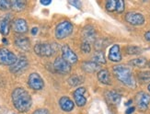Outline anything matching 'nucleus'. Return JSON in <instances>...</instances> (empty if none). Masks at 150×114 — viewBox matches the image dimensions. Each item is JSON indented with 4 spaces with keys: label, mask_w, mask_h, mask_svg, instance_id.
I'll list each match as a JSON object with an SVG mask.
<instances>
[{
    "label": "nucleus",
    "mask_w": 150,
    "mask_h": 114,
    "mask_svg": "<svg viewBox=\"0 0 150 114\" xmlns=\"http://www.w3.org/2000/svg\"><path fill=\"white\" fill-rule=\"evenodd\" d=\"M12 101L19 112L28 111L32 104L30 95L23 88H17L12 92Z\"/></svg>",
    "instance_id": "nucleus-1"
},
{
    "label": "nucleus",
    "mask_w": 150,
    "mask_h": 114,
    "mask_svg": "<svg viewBox=\"0 0 150 114\" xmlns=\"http://www.w3.org/2000/svg\"><path fill=\"white\" fill-rule=\"evenodd\" d=\"M112 72L115 77L121 83H122L123 85L128 86L130 89L135 88V80L133 75V71L129 66L125 64L115 65L112 68Z\"/></svg>",
    "instance_id": "nucleus-2"
},
{
    "label": "nucleus",
    "mask_w": 150,
    "mask_h": 114,
    "mask_svg": "<svg viewBox=\"0 0 150 114\" xmlns=\"http://www.w3.org/2000/svg\"><path fill=\"white\" fill-rule=\"evenodd\" d=\"M73 31V25L70 21H64L60 22L55 28V37L58 40H62L68 37Z\"/></svg>",
    "instance_id": "nucleus-3"
},
{
    "label": "nucleus",
    "mask_w": 150,
    "mask_h": 114,
    "mask_svg": "<svg viewBox=\"0 0 150 114\" xmlns=\"http://www.w3.org/2000/svg\"><path fill=\"white\" fill-rule=\"evenodd\" d=\"M57 51V43H38L34 46V52L40 56H51Z\"/></svg>",
    "instance_id": "nucleus-4"
},
{
    "label": "nucleus",
    "mask_w": 150,
    "mask_h": 114,
    "mask_svg": "<svg viewBox=\"0 0 150 114\" xmlns=\"http://www.w3.org/2000/svg\"><path fill=\"white\" fill-rule=\"evenodd\" d=\"M17 56L6 48H0V64L13 65L17 61Z\"/></svg>",
    "instance_id": "nucleus-5"
},
{
    "label": "nucleus",
    "mask_w": 150,
    "mask_h": 114,
    "mask_svg": "<svg viewBox=\"0 0 150 114\" xmlns=\"http://www.w3.org/2000/svg\"><path fill=\"white\" fill-rule=\"evenodd\" d=\"M136 100V105H137V108L141 111H146L150 104V94L146 93L144 91H141L139 93L136 94L135 97Z\"/></svg>",
    "instance_id": "nucleus-6"
},
{
    "label": "nucleus",
    "mask_w": 150,
    "mask_h": 114,
    "mask_svg": "<svg viewBox=\"0 0 150 114\" xmlns=\"http://www.w3.org/2000/svg\"><path fill=\"white\" fill-rule=\"evenodd\" d=\"M125 21L132 26H141L146 22V19L142 13L128 12L125 15Z\"/></svg>",
    "instance_id": "nucleus-7"
},
{
    "label": "nucleus",
    "mask_w": 150,
    "mask_h": 114,
    "mask_svg": "<svg viewBox=\"0 0 150 114\" xmlns=\"http://www.w3.org/2000/svg\"><path fill=\"white\" fill-rule=\"evenodd\" d=\"M29 86L33 90H41L43 89L44 83L41 76L37 73H32L29 76Z\"/></svg>",
    "instance_id": "nucleus-8"
},
{
    "label": "nucleus",
    "mask_w": 150,
    "mask_h": 114,
    "mask_svg": "<svg viewBox=\"0 0 150 114\" xmlns=\"http://www.w3.org/2000/svg\"><path fill=\"white\" fill-rule=\"evenodd\" d=\"M54 69L60 74H69L71 72V64L67 63L66 60L63 58H57L54 63Z\"/></svg>",
    "instance_id": "nucleus-9"
},
{
    "label": "nucleus",
    "mask_w": 150,
    "mask_h": 114,
    "mask_svg": "<svg viewBox=\"0 0 150 114\" xmlns=\"http://www.w3.org/2000/svg\"><path fill=\"white\" fill-rule=\"evenodd\" d=\"M62 56L63 59L66 60L67 63L71 64H75L77 62V56L76 53L69 48L68 45H64L62 47Z\"/></svg>",
    "instance_id": "nucleus-10"
},
{
    "label": "nucleus",
    "mask_w": 150,
    "mask_h": 114,
    "mask_svg": "<svg viewBox=\"0 0 150 114\" xmlns=\"http://www.w3.org/2000/svg\"><path fill=\"white\" fill-rule=\"evenodd\" d=\"M12 29L15 32L19 33V34H22V33L27 32L28 30V24L27 21L23 18H17L15 21H13L12 23Z\"/></svg>",
    "instance_id": "nucleus-11"
},
{
    "label": "nucleus",
    "mask_w": 150,
    "mask_h": 114,
    "mask_svg": "<svg viewBox=\"0 0 150 114\" xmlns=\"http://www.w3.org/2000/svg\"><path fill=\"white\" fill-rule=\"evenodd\" d=\"M96 30L95 29L93 28L92 26H86L85 28L83 29V31H82V37L84 39V41L86 42H93L96 41Z\"/></svg>",
    "instance_id": "nucleus-12"
},
{
    "label": "nucleus",
    "mask_w": 150,
    "mask_h": 114,
    "mask_svg": "<svg viewBox=\"0 0 150 114\" xmlns=\"http://www.w3.org/2000/svg\"><path fill=\"white\" fill-rule=\"evenodd\" d=\"M27 66H28L27 59H26L25 57H23V56H21L19 58L17 59V61H16V63L14 64L11 65L10 71L12 73H14V74H17V73L23 71L25 68H27Z\"/></svg>",
    "instance_id": "nucleus-13"
},
{
    "label": "nucleus",
    "mask_w": 150,
    "mask_h": 114,
    "mask_svg": "<svg viewBox=\"0 0 150 114\" xmlns=\"http://www.w3.org/2000/svg\"><path fill=\"white\" fill-rule=\"evenodd\" d=\"M109 60L114 63H119L122 61V53L118 44H114L110 47L109 51Z\"/></svg>",
    "instance_id": "nucleus-14"
},
{
    "label": "nucleus",
    "mask_w": 150,
    "mask_h": 114,
    "mask_svg": "<svg viewBox=\"0 0 150 114\" xmlns=\"http://www.w3.org/2000/svg\"><path fill=\"white\" fill-rule=\"evenodd\" d=\"M10 22H11L10 14H8L0 18V33H2L4 36H6L9 33Z\"/></svg>",
    "instance_id": "nucleus-15"
},
{
    "label": "nucleus",
    "mask_w": 150,
    "mask_h": 114,
    "mask_svg": "<svg viewBox=\"0 0 150 114\" xmlns=\"http://www.w3.org/2000/svg\"><path fill=\"white\" fill-rule=\"evenodd\" d=\"M86 92V89L85 88H78L74 92V98L76 105L78 107H83L87 103V98L84 97V94Z\"/></svg>",
    "instance_id": "nucleus-16"
},
{
    "label": "nucleus",
    "mask_w": 150,
    "mask_h": 114,
    "mask_svg": "<svg viewBox=\"0 0 150 114\" xmlns=\"http://www.w3.org/2000/svg\"><path fill=\"white\" fill-rule=\"evenodd\" d=\"M15 44L18 49H21L24 52H27L30 48V40L25 36H18L15 39Z\"/></svg>",
    "instance_id": "nucleus-17"
},
{
    "label": "nucleus",
    "mask_w": 150,
    "mask_h": 114,
    "mask_svg": "<svg viewBox=\"0 0 150 114\" xmlns=\"http://www.w3.org/2000/svg\"><path fill=\"white\" fill-rule=\"evenodd\" d=\"M98 79L104 85H112V78H110V75L107 69H101L98 72Z\"/></svg>",
    "instance_id": "nucleus-18"
},
{
    "label": "nucleus",
    "mask_w": 150,
    "mask_h": 114,
    "mask_svg": "<svg viewBox=\"0 0 150 114\" xmlns=\"http://www.w3.org/2000/svg\"><path fill=\"white\" fill-rule=\"evenodd\" d=\"M59 105L64 111H71L74 109V102L67 97H62L59 100Z\"/></svg>",
    "instance_id": "nucleus-19"
},
{
    "label": "nucleus",
    "mask_w": 150,
    "mask_h": 114,
    "mask_svg": "<svg viewBox=\"0 0 150 114\" xmlns=\"http://www.w3.org/2000/svg\"><path fill=\"white\" fill-rule=\"evenodd\" d=\"M121 95L115 91H108L106 93V99L110 104L118 105L121 102Z\"/></svg>",
    "instance_id": "nucleus-20"
},
{
    "label": "nucleus",
    "mask_w": 150,
    "mask_h": 114,
    "mask_svg": "<svg viewBox=\"0 0 150 114\" xmlns=\"http://www.w3.org/2000/svg\"><path fill=\"white\" fill-rule=\"evenodd\" d=\"M81 67L84 72L87 73H94L100 69V64H96L93 61H88V62H84L81 64Z\"/></svg>",
    "instance_id": "nucleus-21"
},
{
    "label": "nucleus",
    "mask_w": 150,
    "mask_h": 114,
    "mask_svg": "<svg viewBox=\"0 0 150 114\" xmlns=\"http://www.w3.org/2000/svg\"><path fill=\"white\" fill-rule=\"evenodd\" d=\"M129 64L134 66V67H138V68H144L147 65V60L145 57H139V58H135L133 59L129 62Z\"/></svg>",
    "instance_id": "nucleus-22"
},
{
    "label": "nucleus",
    "mask_w": 150,
    "mask_h": 114,
    "mask_svg": "<svg viewBox=\"0 0 150 114\" xmlns=\"http://www.w3.org/2000/svg\"><path fill=\"white\" fill-rule=\"evenodd\" d=\"M92 61L98 64H106V59L104 52L102 51H97L93 53L92 55Z\"/></svg>",
    "instance_id": "nucleus-23"
},
{
    "label": "nucleus",
    "mask_w": 150,
    "mask_h": 114,
    "mask_svg": "<svg viewBox=\"0 0 150 114\" xmlns=\"http://www.w3.org/2000/svg\"><path fill=\"white\" fill-rule=\"evenodd\" d=\"M26 6V2L23 0H12L11 1V8L16 11L19 12L22 11Z\"/></svg>",
    "instance_id": "nucleus-24"
},
{
    "label": "nucleus",
    "mask_w": 150,
    "mask_h": 114,
    "mask_svg": "<svg viewBox=\"0 0 150 114\" xmlns=\"http://www.w3.org/2000/svg\"><path fill=\"white\" fill-rule=\"evenodd\" d=\"M84 78L80 76H72L68 78V84L72 86H76L79 84L83 83Z\"/></svg>",
    "instance_id": "nucleus-25"
},
{
    "label": "nucleus",
    "mask_w": 150,
    "mask_h": 114,
    "mask_svg": "<svg viewBox=\"0 0 150 114\" xmlns=\"http://www.w3.org/2000/svg\"><path fill=\"white\" fill-rule=\"evenodd\" d=\"M126 52L128 55H139L142 52V49L138 46H127L126 47Z\"/></svg>",
    "instance_id": "nucleus-26"
},
{
    "label": "nucleus",
    "mask_w": 150,
    "mask_h": 114,
    "mask_svg": "<svg viewBox=\"0 0 150 114\" xmlns=\"http://www.w3.org/2000/svg\"><path fill=\"white\" fill-rule=\"evenodd\" d=\"M138 79L142 82H150V71L140 72L138 74Z\"/></svg>",
    "instance_id": "nucleus-27"
},
{
    "label": "nucleus",
    "mask_w": 150,
    "mask_h": 114,
    "mask_svg": "<svg viewBox=\"0 0 150 114\" xmlns=\"http://www.w3.org/2000/svg\"><path fill=\"white\" fill-rule=\"evenodd\" d=\"M116 4H117V1H114V0H110V1L106 2L105 8L109 12H113L116 10Z\"/></svg>",
    "instance_id": "nucleus-28"
},
{
    "label": "nucleus",
    "mask_w": 150,
    "mask_h": 114,
    "mask_svg": "<svg viewBox=\"0 0 150 114\" xmlns=\"http://www.w3.org/2000/svg\"><path fill=\"white\" fill-rule=\"evenodd\" d=\"M11 8V1L9 0H0V10H8Z\"/></svg>",
    "instance_id": "nucleus-29"
},
{
    "label": "nucleus",
    "mask_w": 150,
    "mask_h": 114,
    "mask_svg": "<svg viewBox=\"0 0 150 114\" xmlns=\"http://www.w3.org/2000/svg\"><path fill=\"white\" fill-rule=\"evenodd\" d=\"M123 10H125V2H123L122 0H119V1H117L115 11L118 13H122Z\"/></svg>",
    "instance_id": "nucleus-30"
},
{
    "label": "nucleus",
    "mask_w": 150,
    "mask_h": 114,
    "mask_svg": "<svg viewBox=\"0 0 150 114\" xmlns=\"http://www.w3.org/2000/svg\"><path fill=\"white\" fill-rule=\"evenodd\" d=\"M81 51H82L84 53H89L90 51H91L90 44H89L88 42H84L81 44Z\"/></svg>",
    "instance_id": "nucleus-31"
},
{
    "label": "nucleus",
    "mask_w": 150,
    "mask_h": 114,
    "mask_svg": "<svg viewBox=\"0 0 150 114\" xmlns=\"http://www.w3.org/2000/svg\"><path fill=\"white\" fill-rule=\"evenodd\" d=\"M32 114H50V113L46 109H39V110H36Z\"/></svg>",
    "instance_id": "nucleus-32"
},
{
    "label": "nucleus",
    "mask_w": 150,
    "mask_h": 114,
    "mask_svg": "<svg viewBox=\"0 0 150 114\" xmlns=\"http://www.w3.org/2000/svg\"><path fill=\"white\" fill-rule=\"evenodd\" d=\"M69 3L71 5L75 6L76 8H81V2H79V1H69Z\"/></svg>",
    "instance_id": "nucleus-33"
},
{
    "label": "nucleus",
    "mask_w": 150,
    "mask_h": 114,
    "mask_svg": "<svg viewBox=\"0 0 150 114\" xmlns=\"http://www.w3.org/2000/svg\"><path fill=\"white\" fill-rule=\"evenodd\" d=\"M135 110V108L134 107H130V108H128L125 111V114H132L133 112H134Z\"/></svg>",
    "instance_id": "nucleus-34"
},
{
    "label": "nucleus",
    "mask_w": 150,
    "mask_h": 114,
    "mask_svg": "<svg viewBox=\"0 0 150 114\" xmlns=\"http://www.w3.org/2000/svg\"><path fill=\"white\" fill-rule=\"evenodd\" d=\"M41 4L44 6H48L51 4V0H41Z\"/></svg>",
    "instance_id": "nucleus-35"
},
{
    "label": "nucleus",
    "mask_w": 150,
    "mask_h": 114,
    "mask_svg": "<svg viewBox=\"0 0 150 114\" xmlns=\"http://www.w3.org/2000/svg\"><path fill=\"white\" fill-rule=\"evenodd\" d=\"M145 38H146V41L150 42V31H146L145 33Z\"/></svg>",
    "instance_id": "nucleus-36"
},
{
    "label": "nucleus",
    "mask_w": 150,
    "mask_h": 114,
    "mask_svg": "<svg viewBox=\"0 0 150 114\" xmlns=\"http://www.w3.org/2000/svg\"><path fill=\"white\" fill-rule=\"evenodd\" d=\"M37 32H38V28H33L31 30V34L32 35H36Z\"/></svg>",
    "instance_id": "nucleus-37"
},
{
    "label": "nucleus",
    "mask_w": 150,
    "mask_h": 114,
    "mask_svg": "<svg viewBox=\"0 0 150 114\" xmlns=\"http://www.w3.org/2000/svg\"><path fill=\"white\" fill-rule=\"evenodd\" d=\"M132 102H133V100H132V99H130V100H128V101L125 103V105H126V106H129V105H131V104H132Z\"/></svg>",
    "instance_id": "nucleus-38"
},
{
    "label": "nucleus",
    "mask_w": 150,
    "mask_h": 114,
    "mask_svg": "<svg viewBox=\"0 0 150 114\" xmlns=\"http://www.w3.org/2000/svg\"><path fill=\"white\" fill-rule=\"evenodd\" d=\"M2 42H3L4 43H6V44L8 43V41H6V39H5V38H4V39L2 40Z\"/></svg>",
    "instance_id": "nucleus-39"
},
{
    "label": "nucleus",
    "mask_w": 150,
    "mask_h": 114,
    "mask_svg": "<svg viewBox=\"0 0 150 114\" xmlns=\"http://www.w3.org/2000/svg\"><path fill=\"white\" fill-rule=\"evenodd\" d=\"M147 89H148V91L150 92V84L148 85V86H147Z\"/></svg>",
    "instance_id": "nucleus-40"
},
{
    "label": "nucleus",
    "mask_w": 150,
    "mask_h": 114,
    "mask_svg": "<svg viewBox=\"0 0 150 114\" xmlns=\"http://www.w3.org/2000/svg\"><path fill=\"white\" fill-rule=\"evenodd\" d=\"M147 64H148V67L150 68V62H149V63H147Z\"/></svg>",
    "instance_id": "nucleus-41"
}]
</instances>
